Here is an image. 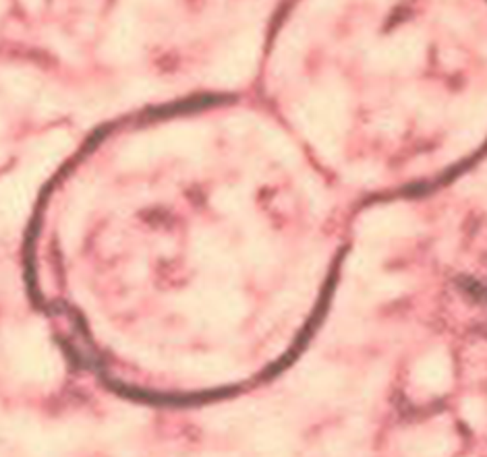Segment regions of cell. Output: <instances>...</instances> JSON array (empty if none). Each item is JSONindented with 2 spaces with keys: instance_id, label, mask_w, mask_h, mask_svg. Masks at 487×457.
Instances as JSON below:
<instances>
[{
  "instance_id": "obj_1",
  "label": "cell",
  "mask_w": 487,
  "mask_h": 457,
  "mask_svg": "<svg viewBox=\"0 0 487 457\" xmlns=\"http://www.w3.org/2000/svg\"><path fill=\"white\" fill-rule=\"evenodd\" d=\"M15 373L27 381L48 383L59 377L61 360L38 331H15L6 342Z\"/></svg>"
},
{
  "instance_id": "obj_2",
  "label": "cell",
  "mask_w": 487,
  "mask_h": 457,
  "mask_svg": "<svg viewBox=\"0 0 487 457\" xmlns=\"http://www.w3.org/2000/svg\"><path fill=\"white\" fill-rule=\"evenodd\" d=\"M179 368L189 377H199L203 381L224 379L233 370V362L224 356L214 354H199V356H184L179 362Z\"/></svg>"
},
{
  "instance_id": "obj_3",
  "label": "cell",
  "mask_w": 487,
  "mask_h": 457,
  "mask_svg": "<svg viewBox=\"0 0 487 457\" xmlns=\"http://www.w3.org/2000/svg\"><path fill=\"white\" fill-rule=\"evenodd\" d=\"M415 381L429 391L446 389L450 381V362L442 352L427 354L415 368Z\"/></svg>"
},
{
  "instance_id": "obj_4",
  "label": "cell",
  "mask_w": 487,
  "mask_h": 457,
  "mask_svg": "<svg viewBox=\"0 0 487 457\" xmlns=\"http://www.w3.org/2000/svg\"><path fill=\"white\" fill-rule=\"evenodd\" d=\"M342 373L332 366H317L305 377V394L315 400L334 396L342 387Z\"/></svg>"
},
{
  "instance_id": "obj_5",
  "label": "cell",
  "mask_w": 487,
  "mask_h": 457,
  "mask_svg": "<svg viewBox=\"0 0 487 457\" xmlns=\"http://www.w3.org/2000/svg\"><path fill=\"white\" fill-rule=\"evenodd\" d=\"M463 416L469 424H479L486 418V405L477 398H467L463 401Z\"/></svg>"
}]
</instances>
